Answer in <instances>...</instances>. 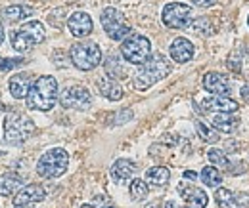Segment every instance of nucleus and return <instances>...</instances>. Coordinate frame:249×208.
<instances>
[{
  "label": "nucleus",
  "mask_w": 249,
  "mask_h": 208,
  "mask_svg": "<svg viewBox=\"0 0 249 208\" xmlns=\"http://www.w3.org/2000/svg\"><path fill=\"white\" fill-rule=\"evenodd\" d=\"M27 107L33 111H50L58 101V80L50 75H42L33 82L27 94Z\"/></svg>",
  "instance_id": "1"
},
{
  "label": "nucleus",
  "mask_w": 249,
  "mask_h": 208,
  "mask_svg": "<svg viewBox=\"0 0 249 208\" xmlns=\"http://www.w3.org/2000/svg\"><path fill=\"white\" fill-rule=\"evenodd\" d=\"M169 73H171L169 60L163 54H154V56H150V60L140 67V71L136 73L132 84H134L136 90H148L150 86H154L156 82L163 80Z\"/></svg>",
  "instance_id": "2"
},
{
  "label": "nucleus",
  "mask_w": 249,
  "mask_h": 208,
  "mask_svg": "<svg viewBox=\"0 0 249 208\" xmlns=\"http://www.w3.org/2000/svg\"><path fill=\"white\" fill-rule=\"evenodd\" d=\"M35 134V122L27 115L8 113L4 119V142L12 147L23 145Z\"/></svg>",
  "instance_id": "3"
},
{
  "label": "nucleus",
  "mask_w": 249,
  "mask_h": 208,
  "mask_svg": "<svg viewBox=\"0 0 249 208\" xmlns=\"http://www.w3.org/2000/svg\"><path fill=\"white\" fill-rule=\"evenodd\" d=\"M46 38V31L40 21H27L19 29L10 32V40L16 52H29Z\"/></svg>",
  "instance_id": "4"
},
{
  "label": "nucleus",
  "mask_w": 249,
  "mask_h": 208,
  "mask_svg": "<svg viewBox=\"0 0 249 208\" xmlns=\"http://www.w3.org/2000/svg\"><path fill=\"white\" fill-rule=\"evenodd\" d=\"M69 166V153L62 147H54L48 149L36 162V174L40 178L52 179V178H60L65 174Z\"/></svg>",
  "instance_id": "5"
},
{
  "label": "nucleus",
  "mask_w": 249,
  "mask_h": 208,
  "mask_svg": "<svg viewBox=\"0 0 249 208\" xmlns=\"http://www.w3.org/2000/svg\"><path fill=\"white\" fill-rule=\"evenodd\" d=\"M71 63L81 71H92L102 63V50L92 40H81L75 42L69 50Z\"/></svg>",
  "instance_id": "6"
},
{
  "label": "nucleus",
  "mask_w": 249,
  "mask_h": 208,
  "mask_svg": "<svg viewBox=\"0 0 249 208\" xmlns=\"http://www.w3.org/2000/svg\"><path fill=\"white\" fill-rule=\"evenodd\" d=\"M121 56L132 65H144L152 56V44L144 34H128L121 44Z\"/></svg>",
  "instance_id": "7"
},
{
  "label": "nucleus",
  "mask_w": 249,
  "mask_h": 208,
  "mask_svg": "<svg viewBox=\"0 0 249 208\" xmlns=\"http://www.w3.org/2000/svg\"><path fill=\"white\" fill-rule=\"evenodd\" d=\"M100 21H102V27H104V31L107 32V36L111 40H124L130 34V27L124 21V16L113 6H109V8H106L102 12Z\"/></svg>",
  "instance_id": "8"
},
{
  "label": "nucleus",
  "mask_w": 249,
  "mask_h": 208,
  "mask_svg": "<svg viewBox=\"0 0 249 208\" xmlns=\"http://www.w3.org/2000/svg\"><path fill=\"white\" fill-rule=\"evenodd\" d=\"M161 19L169 29H184L188 27L196 17H194V10L182 4V2H171L163 8L161 12Z\"/></svg>",
  "instance_id": "9"
},
{
  "label": "nucleus",
  "mask_w": 249,
  "mask_h": 208,
  "mask_svg": "<svg viewBox=\"0 0 249 208\" xmlns=\"http://www.w3.org/2000/svg\"><path fill=\"white\" fill-rule=\"evenodd\" d=\"M60 103L65 109H77V111H87L92 105V96L85 86L73 84L67 86L60 94Z\"/></svg>",
  "instance_id": "10"
},
{
  "label": "nucleus",
  "mask_w": 249,
  "mask_h": 208,
  "mask_svg": "<svg viewBox=\"0 0 249 208\" xmlns=\"http://www.w3.org/2000/svg\"><path fill=\"white\" fill-rule=\"evenodd\" d=\"M67 29L73 36L77 38H83V36H89L94 29V23L90 19V16L87 12H75L69 16L67 19Z\"/></svg>",
  "instance_id": "11"
},
{
  "label": "nucleus",
  "mask_w": 249,
  "mask_h": 208,
  "mask_svg": "<svg viewBox=\"0 0 249 208\" xmlns=\"http://www.w3.org/2000/svg\"><path fill=\"white\" fill-rule=\"evenodd\" d=\"M238 101H234L228 96H211L201 99V109L203 111H213V113H236L238 111Z\"/></svg>",
  "instance_id": "12"
},
{
  "label": "nucleus",
  "mask_w": 249,
  "mask_h": 208,
  "mask_svg": "<svg viewBox=\"0 0 249 208\" xmlns=\"http://www.w3.org/2000/svg\"><path fill=\"white\" fill-rule=\"evenodd\" d=\"M44 197H46V191H44L40 185L31 183V185L21 187V189L16 193V197H14V207H29V205L44 201Z\"/></svg>",
  "instance_id": "13"
},
{
  "label": "nucleus",
  "mask_w": 249,
  "mask_h": 208,
  "mask_svg": "<svg viewBox=\"0 0 249 208\" xmlns=\"http://www.w3.org/2000/svg\"><path fill=\"white\" fill-rule=\"evenodd\" d=\"M178 193L180 197L186 201V205L190 208H205L209 203V197L203 189L196 187V185H186V183H180L178 185Z\"/></svg>",
  "instance_id": "14"
},
{
  "label": "nucleus",
  "mask_w": 249,
  "mask_h": 208,
  "mask_svg": "<svg viewBox=\"0 0 249 208\" xmlns=\"http://www.w3.org/2000/svg\"><path fill=\"white\" fill-rule=\"evenodd\" d=\"M203 88L213 96H226L230 92V82L222 73L211 71L203 77Z\"/></svg>",
  "instance_id": "15"
},
{
  "label": "nucleus",
  "mask_w": 249,
  "mask_h": 208,
  "mask_svg": "<svg viewBox=\"0 0 249 208\" xmlns=\"http://www.w3.org/2000/svg\"><path fill=\"white\" fill-rule=\"evenodd\" d=\"M169 54H171V58L173 61H177V63H186L194 58V44L184 38V36H178V38H175L173 42H171V48H169Z\"/></svg>",
  "instance_id": "16"
},
{
  "label": "nucleus",
  "mask_w": 249,
  "mask_h": 208,
  "mask_svg": "<svg viewBox=\"0 0 249 208\" xmlns=\"http://www.w3.org/2000/svg\"><path fill=\"white\" fill-rule=\"evenodd\" d=\"M31 86H33L31 77H29L27 73H18V75L10 77V82H8L10 94H12L16 99H23V97H27V94H29Z\"/></svg>",
  "instance_id": "17"
},
{
  "label": "nucleus",
  "mask_w": 249,
  "mask_h": 208,
  "mask_svg": "<svg viewBox=\"0 0 249 208\" xmlns=\"http://www.w3.org/2000/svg\"><path fill=\"white\" fill-rule=\"evenodd\" d=\"M96 86H98V92L107 97L109 101H119L123 97V88L121 84L115 80V79H109V77H100L96 80Z\"/></svg>",
  "instance_id": "18"
},
{
  "label": "nucleus",
  "mask_w": 249,
  "mask_h": 208,
  "mask_svg": "<svg viewBox=\"0 0 249 208\" xmlns=\"http://www.w3.org/2000/svg\"><path fill=\"white\" fill-rule=\"evenodd\" d=\"M136 174V164L128 159H119L113 162L111 166V178L115 179L117 183H124Z\"/></svg>",
  "instance_id": "19"
},
{
  "label": "nucleus",
  "mask_w": 249,
  "mask_h": 208,
  "mask_svg": "<svg viewBox=\"0 0 249 208\" xmlns=\"http://www.w3.org/2000/svg\"><path fill=\"white\" fill-rule=\"evenodd\" d=\"M21 185H23V179H21L19 174H16V172H6V174L0 176V195H2V197L14 195V193H18V191L21 189Z\"/></svg>",
  "instance_id": "20"
},
{
  "label": "nucleus",
  "mask_w": 249,
  "mask_h": 208,
  "mask_svg": "<svg viewBox=\"0 0 249 208\" xmlns=\"http://www.w3.org/2000/svg\"><path fill=\"white\" fill-rule=\"evenodd\" d=\"M33 14L31 6H23V4H14V6H8L2 10V19L8 21V23H16L19 19H25Z\"/></svg>",
  "instance_id": "21"
},
{
  "label": "nucleus",
  "mask_w": 249,
  "mask_h": 208,
  "mask_svg": "<svg viewBox=\"0 0 249 208\" xmlns=\"http://www.w3.org/2000/svg\"><path fill=\"white\" fill-rule=\"evenodd\" d=\"M169 179H171V172L165 166H154L146 172V181L154 187H165L169 183Z\"/></svg>",
  "instance_id": "22"
},
{
  "label": "nucleus",
  "mask_w": 249,
  "mask_h": 208,
  "mask_svg": "<svg viewBox=\"0 0 249 208\" xmlns=\"http://www.w3.org/2000/svg\"><path fill=\"white\" fill-rule=\"evenodd\" d=\"M211 124H213L215 130H220V132L230 134V132H234V130L238 128V119L232 117V113H220V115H217V117H213Z\"/></svg>",
  "instance_id": "23"
},
{
  "label": "nucleus",
  "mask_w": 249,
  "mask_h": 208,
  "mask_svg": "<svg viewBox=\"0 0 249 208\" xmlns=\"http://www.w3.org/2000/svg\"><path fill=\"white\" fill-rule=\"evenodd\" d=\"M196 130H197L199 138H201L205 144H217L218 140H220L217 130H215L213 126H207V124L201 122V120H196Z\"/></svg>",
  "instance_id": "24"
},
{
  "label": "nucleus",
  "mask_w": 249,
  "mask_h": 208,
  "mask_svg": "<svg viewBox=\"0 0 249 208\" xmlns=\"http://www.w3.org/2000/svg\"><path fill=\"white\" fill-rule=\"evenodd\" d=\"M201 181L205 183V185H209V187H218L220 183H222V174L217 170V166H205L203 170H201Z\"/></svg>",
  "instance_id": "25"
},
{
  "label": "nucleus",
  "mask_w": 249,
  "mask_h": 208,
  "mask_svg": "<svg viewBox=\"0 0 249 208\" xmlns=\"http://www.w3.org/2000/svg\"><path fill=\"white\" fill-rule=\"evenodd\" d=\"M148 193H150V187L144 179H132L130 181V197L134 201H144L148 197Z\"/></svg>",
  "instance_id": "26"
},
{
  "label": "nucleus",
  "mask_w": 249,
  "mask_h": 208,
  "mask_svg": "<svg viewBox=\"0 0 249 208\" xmlns=\"http://www.w3.org/2000/svg\"><path fill=\"white\" fill-rule=\"evenodd\" d=\"M104 67H106V73L109 75V79H121L124 75L123 67L119 65V58L117 56H109L106 63H104Z\"/></svg>",
  "instance_id": "27"
},
{
  "label": "nucleus",
  "mask_w": 249,
  "mask_h": 208,
  "mask_svg": "<svg viewBox=\"0 0 249 208\" xmlns=\"http://www.w3.org/2000/svg\"><path fill=\"white\" fill-rule=\"evenodd\" d=\"M207 159H209V162H211L213 166L230 168V160H228L226 153H224V151H220V149H209V151H207Z\"/></svg>",
  "instance_id": "28"
},
{
  "label": "nucleus",
  "mask_w": 249,
  "mask_h": 208,
  "mask_svg": "<svg viewBox=\"0 0 249 208\" xmlns=\"http://www.w3.org/2000/svg\"><path fill=\"white\" fill-rule=\"evenodd\" d=\"M215 201L220 208H232L234 205V193L226 187H218L217 193H215Z\"/></svg>",
  "instance_id": "29"
},
{
  "label": "nucleus",
  "mask_w": 249,
  "mask_h": 208,
  "mask_svg": "<svg viewBox=\"0 0 249 208\" xmlns=\"http://www.w3.org/2000/svg\"><path fill=\"white\" fill-rule=\"evenodd\" d=\"M190 25H192V29L196 31L197 34H203V36H209V34L215 32V27L211 25V21H209L207 17H197V19H194Z\"/></svg>",
  "instance_id": "30"
},
{
  "label": "nucleus",
  "mask_w": 249,
  "mask_h": 208,
  "mask_svg": "<svg viewBox=\"0 0 249 208\" xmlns=\"http://www.w3.org/2000/svg\"><path fill=\"white\" fill-rule=\"evenodd\" d=\"M132 117H134V115H132V111H130V109H121L119 113H115V115H113L111 124H113V126H121V124H126Z\"/></svg>",
  "instance_id": "31"
},
{
  "label": "nucleus",
  "mask_w": 249,
  "mask_h": 208,
  "mask_svg": "<svg viewBox=\"0 0 249 208\" xmlns=\"http://www.w3.org/2000/svg\"><path fill=\"white\" fill-rule=\"evenodd\" d=\"M234 205L238 208H249V195L248 193H238V195H234Z\"/></svg>",
  "instance_id": "32"
},
{
  "label": "nucleus",
  "mask_w": 249,
  "mask_h": 208,
  "mask_svg": "<svg viewBox=\"0 0 249 208\" xmlns=\"http://www.w3.org/2000/svg\"><path fill=\"white\" fill-rule=\"evenodd\" d=\"M236 58H238V52H234V54L228 58V67H230L232 71H236V73H238V71L242 69V61H238Z\"/></svg>",
  "instance_id": "33"
},
{
  "label": "nucleus",
  "mask_w": 249,
  "mask_h": 208,
  "mask_svg": "<svg viewBox=\"0 0 249 208\" xmlns=\"http://www.w3.org/2000/svg\"><path fill=\"white\" fill-rule=\"evenodd\" d=\"M19 63H23L21 60H0V69H10V67H18Z\"/></svg>",
  "instance_id": "34"
},
{
  "label": "nucleus",
  "mask_w": 249,
  "mask_h": 208,
  "mask_svg": "<svg viewBox=\"0 0 249 208\" xmlns=\"http://www.w3.org/2000/svg\"><path fill=\"white\" fill-rule=\"evenodd\" d=\"M194 2V6H199V8H209V6H213L217 0H192Z\"/></svg>",
  "instance_id": "35"
},
{
  "label": "nucleus",
  "mask_w": 249,
  "mask_h": 208,
  "mask_svg": "<svg viewBox=\"0 0 249 208\" xmlns=\"http://www.w3.org/2000/svg\"><path fill=\"white\" fill-rule=\"evenodd\" d=\"M242 96H244V99H248L249 101V84H246V86L242 88Z\"/></svg>",
  "instance_id": "36"
},
{
  "label": "nucleus",
  "mask_w": 249,
  "mask_h": 208,
  "mask_svg": "<svg viewBox=\"0 0 249 208\" xmlns=\"http://www.w3.org/2000/svg\"><path fill=\"white\" fill-rule=\"evenodd\" d=\"M184 178H188V179H196L197 176H196L194 172H184Z\"/></svg>",
  "instance_id": "37"
},
{
  "label": "nucleus",
  "mask_w": 249,
  "mask_h": 208,
  "mask_svg": "<svg viewBox=\"0 0 249 208\" xmlns=\"http://www.w3.org/2000/svg\"><path fill=\"white\" fill-rule=\"evenodd\" d=\"M4 42V27H2V21H0V44Z\"/></svg>",
  "instance_id": "38"
},
{
  "label": "nucleus",
  "mask_w": 249,
  "mask_h": 208,
  "mask_svg": "<svg viewBox=\"0 0 249 208\" xmlns=\"http://www.w3.org/2000/svg\"><path fill=\"white\" fill-rule=\"evenodd\" d=\"M79 208H94L92 205H83V207H79Z\"/></svg>",
  "instance_id": "39"
},
{
  "label": "nucleus",
  "mask_w": 249,
  "mask_h": 208,
  "mask_svg": "<svg viewBox=\"0 0 249 208\" xmlns=\"http://www.w3.org/2000/svg\"><path fill=\"white\" fill-rule=\"evenodd\" d=\"M148 208H159V207H148Z\"/></svg>",
  "instance_id": "40"
},
{
  "label": "nucleus",
  "mask_w": 249,
  "mask_h": 208,
  "mask_svg": "<svg viewBox=\"0 0 249 208\" xmlns=\"http://www.w3.org/2000/svg\"><path fill=\"white\" fill-rule=\"evenodd\" d=\"M109 208H113V207H109Z\"/></svg>",
  "instance_id": "41"
},
{
  "label": "nucleus",
  "mask_w": 249,
  "mask_h": 208,
  "mask_svg": "<svg viewBox=\"0 0 249 208\" xmlns=\"http://www.w3.org/2000/svg\"><path fill=\"white\" fill-rule=\"evenodd\" d=\"M248 23H249V19H248Z\"/></svg>",
  "instance_id": "42"
}]
</instances>
